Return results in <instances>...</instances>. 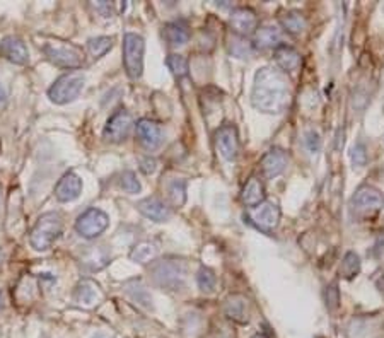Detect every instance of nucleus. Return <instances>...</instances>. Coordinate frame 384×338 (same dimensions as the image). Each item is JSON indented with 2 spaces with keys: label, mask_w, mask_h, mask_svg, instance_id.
<instances>
[{
  "label": "nucleus",
  "mask_w": 384,
  "mask_h": 338,
  "mask_svg": "<svg viewBox=\"0 0 384 338\" xmlns=\"http://www.w3.org/2000/svg\"><path fill=\"white\" fill-rule=\"evenodd\" d=\"M251 103L258 112L268 115L285 112L290 105V89L285 75L279 68H259L255 75Z\"/></svg>",
  "instance_id": "f257e3e1"
},
{
  "label": "nucleus",
  "mask_w": 384,
  "mask_h": 338,
  "mask_svg": "<svg viewBox=\"0 0 384 338\" xmlns=\"http://www.w3.org/2000/svg\"><path fill=\"white\" fill-rule=\"evenodd\" d=\"M62 217L57 212H48L38 219L36 226L33 227L29 236L31 246L36 251H47L53 246L55 241L62 234Z\"/></svg>",
  "instance_id": "f03ea898"
},
{
  "label": "nucleus",
  "mask_w": 384,
  "mask_h": 338,
  "mask_svg": "<svg viewBox=\"0 0 384 338\" xmlns=\"http://www.w3.org/2000/svg\"><path fill=\"white\" fill-rule=\"evenodd\" d=\"M152 278L155 284L168 291H179L185 287L186 265L178 260H162L152 267Z\"/></svg>",
  "instance_id": "7ed1b4c3"
},
{
  "label": "nucleus",
  "mask_w": 384,
  "mask_h": 338,
  "mask_svg": "<svg viewBox=\"0 0 384 338\" xmlns=\"http://www.w3.org/2000/svg\"><path fill=\"white\" fill-rule=\"evenodd\" d=\"M43 51L51 64L64 68H79L84 64V53L67 41H50L43 44Z\"/></svg>",
  "instance_id": "20e7f679"
},
{
  "label": "nucleus",
  "mask_w": 384,
  "mask_h": 338,
  "mask_svg": "<svg viewBox=\"0 0 384 338\" xmlns=\"http://www.w3.org/2000/svg\"><path fill=\"white\" fill-rule=\"evenodd\" d=\"M144 38L135 33H127L123 38V64L130 79H140L144 72Z\"/></svg>",
  "instance_id": "39448f33"
},
{
  "label": "nucleus",
  "mask_w": 384,
  "mask_h": 338,
  "mask_svg": "<svg viewBox=\"0 0 384 338\" xmlns=\"http://www.w3.org/2000/svg\"><path fill=\"white\" fill-rule=\"evenodd\" d=\"M84 89V77L79 74H65L55 81V84L48 89V98L55 105H67L74 101Z\"/></svg>",
  "instance_id": "423d86ee"
},
{
  "label": "nucleus",
  "mask_w": 384,
  "mask_h": 338,
  "mask_svg": "<svg viewBox=\"0 0 384 338\" xmlns=\"http://www.w3.org/2000/svg\"><path fill=\"white\" fill-rule=\"evenodd\" d=\"M110 217L101 209H88L75 220V231L86 239L98 237L108 229Z\"/></svg>",
  "instance_id": "0eeeda50"
},
{
  "label": "nucleus",
  "mask_w": 384,
  "mask_h": 338,
  "mask_svg": "<svg viewBox=\"0 0 384 338\" xmlns=\"http://www.w3.org/2000/svg\"><path fill=\"white\" fill-rule=\"evenodd\" d=\"M350 207L355 213H361V216L378 212L384 207V195L376 186L364 185L352 196Z\"/></svg>",
  "instance_id": "6e6552de"
},
{
  "label": "nucleus",
  "mask_w": 384,
  "mask_h": 338,
  "mask_svg": "<svg viewBox=\"0 0 384 338\" xmlns=\"http://www.w3.org/2000/svg\"><path fill=\"white\" fill-rule=\"evenodd\" d=\"M251 224H255L258 229L270 233V231L275 229L280 222V207L273 202H263L259 205L253 207L250 210V216H248Z\"/></svg>",
  "instance_id": "1a4fd4ad"
},
{
  "label": "nucleus",
  "mask_w": 384,
  "mask_h": 338,
  "mask_svg": "<svg viewBox=\"0 0 384 338\" xmlns=\"http://www.w3.org/2000/svg\"><path fill=\"white\" fill-rule=\"evenodd\" d=\"M131 127H133V118H131L130 113L127 109H118L116 113H113L112 118L106 123L105 139L113 144L123 142L130 135Z\"/></svg>",
  "instance_id": "9d476101"
},
{
  "label": "nucleus",
  "mask_w": 384,
  "mask_h": 338,
  "mask_svg": "<svg viewBox=\"0 0 384 338\" xmlns=\"http://www.w3.org/2000/svg\"><path fill=\"white\" fill-rule=\"evenodd\" d=\"M216 147L226 161H236L240 154V137L236 127L226 123L216 132Z\"/></svg>",
  "instance_id": "9b49d317"
},
{
  "label": "nucleus",
  "mask_w": 384,
  "mask_h": 338,
  "mask_svg": "<svg viewBox=\"0 0 384 338\" xmlns=\"http://www.w3.org/2000/svg\"><path fill=\"white\" fill-rule=\"evenodd\" d=\"M231 26L238 36L246 38L248 34H253L258 29V17L250 7H236L231 12Z\"/></svg>",
  "instance_id": "f8f14e48"
},
{
  "label": "nucleus",
  "mask_w": 384,
  "mask_h": 338,
  "mask_svg": "<svg viewBox=\"0 0 384 338\" xmlns=\"http://www.w3.org/2000/svg\"><path fill=\"white\" fill-rule=\"evenodd\" d=\"M259 166H261V172L266 179H273L282 174L287 166H289V156H287L285 151L273 147V149H270L261 157V164Z\"/></svg>",
  "instance_id": "ddd939ff"
},
{
  "label": "nucleus",
  "mask_w": 384,
  "mask_h": 338,
  "mask_svg": "<svg viewBox=\"0 0 384 338\" xmlns=\"http://www.w3.org/2000/svg\"><path fill=\"white\" fill-rule=\"evenodd\" d=\"M0 57L16 65H26L29 60V51L19 36H5L0 41Z\"/></svg>",
  "instance_id": "4468645a"
},
{
  "label": "nucleus",
  "mask_w": 384,
  "mask_h": 338,
  "mask_svg": "<svg viewBox=\"0 0 384 338\" xmlns=\"http://www.w3.org/2000/svg\"><path fill=\"white\" fill-rule=\"evenodd\" d=\"M137 137L138 142L145 147L147 151H154L161 147L162 140H164V133H162L161 127L152 120H140L137 123Z\"/></svg>",
  "instance_id": "2eb2a0df"
},
{
  "label": "nucleus",
  "mask_w": 384,
  "mask_h": 338,
  "mask_svg": "<svg viewBox=\"0 0 384 338\" xmlns=\"http://www.w3.org/2000/svg\"><path fill=\"white\" fill-rule=\"evenodd\" d=\"M82 193V179L75 172H67L62 176L55 186V196L58 202H74Z\"/></svg>",
  "instance_id": "dca6fc26"
},
{
  "label": "nucleus",
  "mask_w": 384,
  "mask_h": 338,
  "mask_svg": "<svg viewBox=\"0 0 384 338\" xmlns=\"http://www.w3.org/2000/svg\"><path fill=\"white\" fill-rule=\"evenodd\" d=\"M137 209L142 216L154 220V222H166V220H169V217H171L169 207L166 205L162 200H159L157 196H149V198L140 200Z\"/></svg>",
  "instance_id": "f3484780"
},
{
  "label": "nucleus",
  "mask_w": 384,
  "mask_h": 338,
  "mask_svg": "<svg viewBox=\"0 0 384 338\" xmlns=\"http://www.w3.org/2000/svg\"><path fill=\"white\" fill-rule=\"evenodd\" d=\"M282 43V31L277 26L266 24L256 29L255 38V48L259 50H272V48H279Z\"/></svg>",
  "instance_id": "a211bd4d"
},
{
  "label": "nucleus",
  "mask_w": 384,
  "mask_h": 338,
  "mask_svg": "<svg viewBox=\"0 0 384 338\" xmlns=\"http://www.w3.org/2000/svg\"><path fill=\"white\" fill-rule=\"evenodd\" d=\"M275 62L282 70L296 72L299 70L300 64H303V57L296 48L280 44L279 48H275Z\"/></svg>",
  "instance_id": "6ab92c4d"
},
{
  "label": "nucleus",
  "mask_w": 384,
  "mask_h": 338,
  "mask_svg": "<svg viewBox=\"0 0 384 338\" xmlns=\"http://www.w3.org/2000/svg\"><path fill=\"white\" fill-rule=\"evenodd\" d=\"M265 186H263L261 179L253 178L248 179V183L244 185L243 192H241V200H243V203L246 207H250V209H253V207L259 205V203L265 202Z\"/></svg>",
  "instance_id": "aec40b11"
},
{
  "label": "nucleus",
  "mask_w": 384,
  "mask_h": 338,
  "mask_svg": "<svg viewBox=\"0 0 384 338\" xmlns=\"http://www.w3.org/2000/svg\"><path fill=\"white\" fill-rule=\"evenodd\" d=\"M224 313L229 320L236 323H248L250 322V313H248L246 299L243 296H231L224 304Z\"/></svg>",
  "instance_id": "412c9836"
},
{
  "label": "nucleus",
  "mask_w": 384,
  "mask_h": 338,
  "mask_svg": "<svg viewBox=\"0 0 384 338\" xmlns=\"http://www.w3.org/2000/svg\"><path fill=\"white\" fill-rule=\"evenodd\" d=\"M162 36H164L166 43L172 48L183 47V44L188 43L190 40V31L186 27V24L183 23H168L162 27Z\"/></svg>",
  "instance_id": "4be33fe9"
},
{
  "label": "nucleus",
  "mask_w": 384,
  "mask_h": 338,
  "mask_svg": "<svg viewBox=\"0 0 384 338\" xmlns=\"http://www.w3.org/2000/svg\"><path fill=\"white\" fill-rule=\"evenodd\" d=\"M101 299V291H99L98 284L86 278V281L79 282L77 289H75V301L82 306H94L96 302Z\"/></svg>",
  "instance_id": "5701e85b"
},
{
  "label": "nucleus",
  "mask_w": 384,
  "mask_h": 338,
  "mask_svg": "<svg viewBox=\"0 0 384 338\" xmlns=\"http://www.w3.org/2000/svg\"><path fill=\"white\" fill-rule=\"evenodd\" d=\"M280 23H282L283 29L290 34L303 33L307 26L306 17H304L300 12H296V10H290V12L283 14V16L280 17Z\"/></svg>",
  "instance_id": "b1692460"
},
{
  "label": "nucleus",
  "mask_w": 384,
  "mask_h": 338,
  "mask_svg": "<svg viewBox=\"0 0 384 338\" xmlns=\"http://www.w3.org/2000/svg\"><path fill=\"white\" fill-rule=\"evenodd\" d=\"M155 253H157V248H155L154 244L149 243V241H142V243L135 244L133 250H131L130 253V258L131 261H135V263L145 265L151 260H154Z\"/></svg>",
  "instance_id": "393cba45"
},
{
  "label": "nucleus",
  "mask_w": 384,
  "mask_h": 338,
  "mask_svg": "<svg viewBox=\"0 0 384 338\" xmlns=\"http://www.w3.org/2000/svg\"><path fill=\"white\" fill-rule=\"evenodd\" d=\"M229 53L236 58H250L255 53V44L236 34L229 40Z\"/></svg>",
  "instance_id": "a878e982"
},
{
  "label": "nucleus",
  "mask_w": 384,
  "mask_h": 338,
  "mask_svg": "<svg viewBox=\"0 0 384 338\" xmlns=\"http://www.w3.org/2000/svg\"><path fill=\"white\" fill-rule=\"evenodd\" d=\"M359 272H361V258L354 251H348L344 257V260H342L340 275L344 278H347V281H350V278L357 277Z\"/></svg>",
  "instance_id": "bb28decb"
},
{
  "label": "nucleus",
  "mask_w": 384,
  "mask_h": 338,
  "mask_svg": "<svg viewBox=\"0 0 384 338\" xmlns=\"http://www.w3.org/2000/svg\"><path fill=\"white\" fill-rule=\"evenodd\" d=\"M112 47H113V38H108V36L92 38V40H89L88 43L89 51H91V55L94 58L105 57V55L112 50Z\"/></svg>",
  "instance_id": "cd10ccee"
},
{
  "label": "nucleus",
  "mask_w": 384,
  "mask_h": 338,
  "mask_svg": "<svg viewBox=\"0 0 384 338\" xmlns=\"http://www.w3.org/2000/svg\"><path fill=\"white\" fill-rule=\"evenodd\" d=\"M169 200L175 207H181L186 200V181L185 179H175L168 188Z\"/></svg>",
  "instance_id": "c85d7f7f"
},
{
  "label": "nucleus",
  "mask_w": 384,
  "mask_h": 338,
  "mask_svg": "<svg viewBox=\"0 0 384 338\" xmlns=\"http://www.w3.org/2000/svg\"><path fill=\"white\" fill-rule=\"evenodd\" d=\"M196 284H199L200 291L202 292H214L217 285V277L210 268L202 267L196 274Z\"/></svg>",
  "instance_id": "c756f323"
},
{
  "label": "nucleus",
  "mask_w": 384,
  "mask_h": 338,
  "mask_svg": "<svg viewBox=\"0 0 384 338\" xmlns=\"http://www.w3.org/2000/svg\"><path fill=\"white\" fill-rule=\"evenodd\" d=\"M168 67L171 68V72L176 77H185L188 74V60L181 57V55H169Z\"/></svg>",
  "instance_id": "7c9ffc66"
},
{
  "label": "nucleus",
  "mask_w": 384,
  "mask_h": 338,
  "mask_svg": "<svg viewBox=\"0 0 384 338\" xmlns=\"http://www.w3.org/2000/svg\"><path fill=\"white\" fill-rule=\"evenodd\" d=\"M120 185H122V188L125 190L127 193H130V195H135V193L140 192V183H138L137 176H135L133 171H125L122 174V179H120Z\"/></svg>",
  "instance_id": "2f4dec72"
},
{
  "label": "nucleus",
  "mask_w": 384,
  "mask_h": 338,
  "mask_svg": "<svg viewBox=\"0 0 384 338\" xmlns=\"http://www.w3.org/2000/svg\"><path fill=\"white\" fill-rule=\"evenodd\" d=\"M84 263L89 265L91 270H99V268H103L106 263H108V255H106L103 250H92L91 257L86 258Z\"/></svg>",
  "instance_id": "473e14b6"
},
{
  "label": "nucleus",
  "mask_w": 384,
  "mask_h": 338,
  "mask_svg": "<svg viewBox=\"0 0 384 338\" xmlns=\"http://www.w3.org/2000/svg\"><path fill=\"white\" fill-rule=\"evenodd\" d=\"M352 163H354V166L357 168H362L366 166V163H368V149H366V146L362 142H357L354 147H352Z\"/></svg>",
  "instance_id": "72a5a7b5"
},
{
  "label": "nucleus",
  "mask_w": 384,
  "mask_h": 338,
  "mask_svg": "<svg viewBox=\"0 0 384 338\" xmlns=\"http://www.w3.org/2000/svg\"><path fill=\"white\" fill-rule=\"evenodd\" d=\"M304 144L311 154H316L321 149V137L316 130H307L304 135Z\"/></svg>",
  "instance_id": "f704fd0d"
},
{
  "label": "nucleus",
  "mask_w": 384,
  "mask_h": 338,
  "mask_svg": "<svg viewBox=\"0 0 384 338\" xmlns=\"http://www.w3.org/2000/svg\"><path fill=\"white\" fill-rule=\"evenodd\" d=\"M338 306H340V292H338L337 285L333 284L327 289V308L330 311H335Z\"/></svg>",
  "instance_id": "c9c22d12"
},
{
  "label": "nucleus",
  "mask_w": 384,
  "mask_h": 338,
  "mask_svg": "<svg viewBox=\"0 0 384 338\" xmlns=\"http://www.w3.org/2000/svg\"><path fill=\"white\" fill-rule=\"evenodd\" d=\"M137 289L138 291H131V289H128V292L131 294V298L135 299L137 302H140V304H144V306H151V302H152V299H151V296H149V292L145 291V287H142L140 284L137 282Z\"/></svg>",
  "instance_id": "e433bc0d"
},
{
  "label": "nucleus",
  "mask_w": 384,
  "mask_h": 338,
  "mask_svg": "<svg viewBox=\"0 0 384 338\" xmlns=\"http://www.w3.org/2000/svg\"><path fill=\"white\" fill-rule=\"evenodd\" d=\"M140 169L145 174H152L157 169V163L154 159H151V157H145V159L140 161Z\"/></svg>",
  "instance_id": "4c0bfd02"
},
{
  "label": "nucleus",
  "mask_w": 384,
  "mask_h": 338,
  "mask_svg": "<svg viewBox=\"0 0 384 338\" xmlns=\"http://www.w3.org/2000/svg\"><path fill=\"white\" fill-rule=\"evenodd\" d=\"M7 103V91L2 84H0V108H3Z\"/></svg>",
  "instance_id": "58836bf2"
},
{
  "label": "nucleus",
  "mask_w": 384,
  "mask_h": 338,
  "mask_svg": "<svg viewBox=\"0 0 384 338\" xmlns=\"http://www.w3.org/2000/svg\"><path fill=\"white\" fill-rule=\"evenodd\" d=\"M251 338H266V335H263V333H256V335H253Z\"/></svg>",
  "instance_id": "ea45409f"
},
{
  "label": "nucleus",
  "mask_w": 384,
  "mask_h": 338,
  "mask_svg": "<svg viewBox=\"0 0 384 338\" xmlns=\"http://www.w3.org/2000/svg\"><path fill=\"white\" fill-rule=\"evenodd\" d=\"M94 338H112V337H108V335H103V333H99V335H96Z\"/></svg>",
  "instance_id": "a19ab883"
},
{
  "label": "nucleus",
  "mask_w": 384,
  "mask_h": 338,
  "mask_svg": "<svg viewBox=\"0 0 384 338\" xmlns=\"http://www.w3.org/2000/svg\"><path fill=\"white\" fill-rule=\"evenodd\" d=\"M2 260H3V253H2V251H0V263H2Z\"/></svg>",
  "instance_id": "79ce46f5"
}]
</instances>
